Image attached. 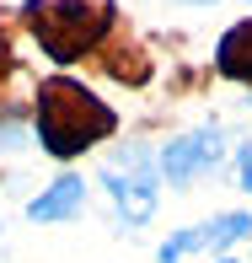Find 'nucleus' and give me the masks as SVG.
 Segmentation results:
<instances>
[{"label": "nucleus", "mask_w": 252, "mask_h": 263, "mask_svg": "<svg viewBox=\"0 0 252 263\" xmlns=\"http://www.w3.org/2000/svg\"><path fill=\"white\" fill-rule=\"evenodd\" d=\"M32 124H38V145L49 151L54 161H70V156H81V151L102 145V140L118 129V113L107 102H97V91H86L81 81L54 76V81L38 86V113H32Z\"/></svg>", "instance_id": "obj_1"}, {"label": "nucleus", "mask_w": 252, "mask_h": 263, "mask_svg": "<svg viewBox=\"0 0 252 263\" xmlns=\"http://www.w3.org/2000/svg\"><path fill=\"white\" fill-rule=\"evenodd\" d=\"M113 0H27L22 22L38 38V49L59 59V65H75L86 54H102L107 32H113Z\"/></svg>", "instance_id": "obj_2"}, {"label": "nucleus", "mask_w": 252, "mask_h": 263, "mask_svg": "<svg viewBox=\"0 0 252 263\" xmlns=\"http://www.w3.org/2000/svg\"><path fill=\"white\" fill-rule=\"evenodd\" d=\"M107 194H113L118 215H124V226H145L156 215V166L145 151H124L113 166L102 172Z\"/></svg>", "instance_id": "obj_3"}, {"label": "nucleus", "mask_w": 252, "mask_h": 263, "mask_svg": "<svg viewBox=\"0 0 252 263\" xmlns=\"http://www.w3.org/2000/svg\"><path fill=\"white\" fill-rule=\"evenodd\" d=\"M247 231H252V215H247V210L215 215V220H204V226L177 231L172 242L161 247V263H177V258H188V253H215V247H231V242H242Z\"/></svg>", "instance_id": "obj_4"}, {"label": "nucleus", "mask_w": 252, "mask_h": 263, "mask_svg": "<svg viewBox=\"0 0 252 263\" xmlns=\"http://www.w3.org/2000/svg\"><path fill=\"white\" fill-rule=\"evenodd\" d=\"M220 129L215 124H204L193 129V135H177L172 145L161 151V172H166V183H193L199 172H209L215 161H220Z\"/></svg>", "instance_id": "obj_5"}, {"label": "nucleus", "mask_w": 252, "mask_h": 263, "mask_svg": "<svg viewBox=\"0 0 252 263\" xmlns=\"http://www.w3.org/2000/svg\"><path fill=\"white\" fill-rule=\"evenodd\" d=\"M81 199H86V183H81V177H59V183H49V188L27 204V215H32L38 226H54V220H70V215L81 210Z\"/></svg>", "instance_id": "obj_6"}, {"label": "nucleus", "mask_w": 252, "mask_h": 263, "mask_svg": "<svg viewBox=\"0 0 252 263\" xmlns=\"http://www.w3.org/2000/svg\"><path fill=\"white\" fill-rule=\"evenodd\" d=\"M215 70H220L225 81H242V86H252V16L236 22V27L220 38V49H215Z\"/></svg>", "instance_id": "obj_7"}, {"label": "nucleus", "mask_w": 252, "mask_h": 263, "mask_svg": "<svg viewBox=\"0 0 252 263\" xmlns=\"http://www.w3.org/2000/svg\"><path fill=\"white\" fill-rule=\"evenodd\" d=\"M97 65L107 70V76H118L124 86H140V81L150 76V59L134 49V43H102V59Z\"/></svg>", "instance_id": "obj_8"}, {"label": "nucleus", "mask_w": 252, "mask_h": 263, "mask_svg": "<svg viewBox=\"0 0 252 263\" xmlns=\"http://www.w3.org/2000/svg\"><path fill=\"white\" fill-rule=\"evenodd\" d=\"M236 172H242V188L252 194V145H242V156H236Z\"/></svg>", "instance_id": "obj_9"}, {"label": "nucleus", "mask_w": 252, "mask_h": 263, "mask_svg": "<svg viewBox=\"0 0 252 263\" xmlns=\"http://www.w3.org/2000/svg\"><path fill=\"white\" fill-rule=\"evenodd\" d=\"M209 263H236V258H209Z\"/></svg>", "instance_id": "obj_10"}, {"label": "nucleus", "mask_w": 252, "mask_h": 263, "mask_svg": "<svg viewBox=\"0 0 252 263\" xmlns=\"http://www.w3.org/2000/svg\"><path fill=\"white\" fill-rule=\"evenodd\" d=\"M188 6H209V0H188Z\"/></svg>", "instance_id": "obj_11"}]
</instances>
